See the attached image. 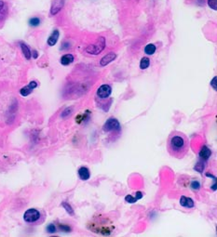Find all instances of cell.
I'll use <instances>...</instances> for the list:
<instances>
[{
  "label": "cell",
  "instance_id": "6da1fadb",
  "mask_svg": "<svg viewBox=\"0 0 217 237\" xmlns=\"http://www.w3.org/2000/svg\"><path fill=\"white\" fill-rule=\"evenodd\" d=\"M189 150V140L182 132L173 131L167 139V151L169 154L181 159L185 156Z\"/></svg>",
  "mask_w": 217,
  "mask_h": 237
},
{
  "label": "cell",
  "instance_id": "7a4b0ae2",
  "mask_svg": "<svg viewBox=\"0 0 217 237\" xmlns=\"http://www.w3.org/2000/svg\"><path fill=\"white\" fill-rule=\"evenodd\" d=\"M88 228L92 231L93 232L108 235L114 230V224L108 219L107 217H96L93 220H91V222L88 224Z\"/></svg>",
  "mask_w": 217,
  "mask_h": 237
},
{
  "label": "cell",
  "instance_id": "3957f363",
  "mask_svg": "<svg viewBox=\"0 0 217 237\" xmlns=\"http://www.w3.org/2000/svg\"><path fill=\"white\" fill-rule=\"evenodd\" d=\"M40 219V213L38 210L35 208H30L27 211H25L23 215V220L28 223H34Z\"/></svg>",
  "mask_w": 217,
  "mask_h": 237
},
{
  "label": "cell",
  "instance_id": "277c9868",
  "mask_svg": "<svg viewBox=\"0 0 217 237\" xmlns=\"http://www.w3.org/2000/svg\"><path fill=\"white\" fill-rule=\"evenodd\" d=\"M105 38H103V37H100V40L95 45H92V46H88L87 49H86V51L88 53H90V54L97 55L103 49H105Z\"/></svg>",
  "mask_w": 217,
  "mask_h": 237
},
{
  "label": "cell",
  "instance_id": "5b68a950",
  "mask_svg": "<svg viewBox=\"0 0 217 237\" xmlns=\"http://www.w3.org/2000/svg\"><path fill=\"white\" fill-rule=\"evenodd\" d=\"M103 130L106 132L110 131H119L120 130V124L119 122L115 118H109L103 126Z\"/></svg>",
  "mask_w": 217,
  "mask_h": 237
},
{
  "label": "cell",
  "instance_id": "8992f818",
  "mask_svg": "<svg viewBox=\"0 0 217 237\" xmlns=\"http://www.w3.org/2000/svg\"><path fill=\"white\" fill-rule=\"evenodd\" d=\"M112 92V88L108 85H102L97 90V96L101 99H107Z\"/></svg>",
  "mask_w": 217,
  "mask_h": 237
},
{
  "label": "cell",
  "instance_id": "52a82bcc",
  "mask_svg": "<svg viewBox=\"0 0 217 237\" xmlns=\"http://www.w3.org/2000/svg\"><path fill=\"white\" fill-rule=\"evenodd\" d=\"M36 87H37V83H36L35 81H32V82L29 83V85H27V86H25V87H23V88H21L20 93H21L22 96L26 97V96H28V95H29V94H31V93L33 92V90H34Z\"/></svg>",
  "mask_w": 217,
  "mask_h": 237
},
{
  "label": "cell",
  "instance_id": "ba28073f",
  "mask_svg": "<svg viewBox=\"0 0 217 237\" xmlns=\"http://www.w3.org/2000/svg\"><path fill=\"white\" fill-rule=\"evenodd\" d=\"M63 5H64V0H53L50 8V14L51 15L57 14L63 8Z\"/></svg>",
  "mask_w": 217,
  "mask_h": 237
},
{
  "label": "cell",
  "instance_id": "9c48e42d",
  "mask_svg": "<svg viewBox=\"0 0 217 237\" xmlns=\"http://www.w3.org/2000/svg\"><path fill=\"white\" fill-rule=\"evenodd\" d=\"M78 176L80 178V179L82 181H88V179L90 178V172L88 167H85V166H81L79 169H78Z\"/></svg>",
  "mask_w": 217,
  "mask_h": 237
},
{
  "label": "cell",
  "instance_id": "30bf717a",
  "mask_svg": "<svg viewBox=\"0 0 217 237\" xmlns=\"http://www.w3.org/2000/svg\"><path fill=\"white\" fill-rule=\"evenodd\" d=\"M116 57H117V55L115 53H112V52L111 53H108L107 55H105L101 60V62H100L101 66H105V65H107L108 63H110L111 62L114 61L116 59Z\"/></svg>",
  "mask_w": 217,
  "mask_h": 237
},
{
  "label": "cell",
  "instance_id": "8fae6325",
  "mask_svg": "<svg viewBox=\"0 0 217 237\" xmlns=\"http://www.w3.org/2000/svg\"><path fill=\"white\" fill-rule=\"evenodd\" d=\"M59 36H60V33H59V31H58V30H54V31L52 32V34L50 35V37L48 38V45L50 46H54L56 43H57Z\"/></svg>",
  "mask_w": 217,
  "mask_h": 237
},
{
  "label": "cell",
  "instance_id": "7c38bea8",
  "mask_svg": "<svg viewBox=\"0 0 217 237\" xmlns=\"http://www.w3.org/2000/svg\"><path fill=\"white\" fill-rule=\"evenodd\" d=\"M180 205L184 207H186V208H192L194 206V201L191 198L182 196L180 199Z\"/></svg>",
  "mask_w": 217,
  "mask_h": 237
},
{
  "label": "cell",
  "instance_id": "4fadbf2b",
  "mask_svg": "<svg viewBox=\"0 0 217 237\" xmlns=\"http://www.w3.org/2000/svg\"><path fill=\"white\" fill-rule=\"evenodd\" d=\"M211 154H212V152H211V150L208 147H207V146H203L202 149L200 152V157L203 161L209 159V157L211 156Z\"/></svg>",
  "mask_w": 217,
  "mask_h": 237
},
{
  "label": "cell",
  "instance_id": "5bb4252c",
  "mask_svg": "<svg viewBox=\"0 0 217 237\" xmlns=\"http://www.w3.org/2000/svg\"><path fill=\"white\" fill-rule=\"evenodd\" d=\"M74 62V56L72 54H65L61 58V63L64 66H67Z\"/></svg>",
  "mask_w": 217,
  "mask_h": 237
},
{
  "label": "cell",
  "instance_id": "9a60e30c",
  "mask_svg": "<svg viewBox=\"0 0 217 237\" xmlns=\"http://www.w3.org/2000/svg\"><path fill=\"white\" fill-rule=\"evenodd\" d=\"M21 49H22V51L24 55V57L26 58V60H30L31 59V56H32V53H31V50H29V47H28L24 43H21Z\"/></svg>",
  "mask_w": 217,
  "mask_h": 237
},
{
  "label": "cell",
  "instance_id": "2e32d148",
  "mask_svg": "<svg viewBox=\"0 0 217 237\" xmlns=\"http://www.w3.org/2000/svg\"><path fill=\"white\" fill-rule=\"evenodd\" d=\"M7 14V8H6V4L4 1L0 0V21H2L3 19L6 17Z\"/></svg>",
  "mask_w": 217,
  "mask_h": 237
},
{
  "label": "cell",
  "instance_id": "e0dca14e",
  "mask_svg": "<svg viewBox=\"0 0 217 237\" xmlns=\"http://www.w3.org/2000/svg\"><path fill=\"white\" fill-rule=\"evenodd\" d=\"M145 52L147 55H153L156 52V46L153 44H148L145 47Z\"/></svg>",
  "mask_w": 217,
  "mask_h": 237
},
{
  "label": "cell",
  "instance_id": "ac0fdd59",
  "mask_svg": "<svg viewBox=\"0 0 217 237\" xmlns=\"http://www.w3.org/2000/svg\"><path fill=\"white\" fill-rule=\"evenodd\" d=\"M149 64H150V61H149V59L146 58V57H144V58H143L142 60H141V62H140V68H141V69H143V70H145V69L148 68Z\"/></svg>",
  "mask_w": 217,
  "mask_h": 237
},
{
  "label": "cell",
  "instance_id": "d6986e66",
  "mask_svg": "<svg viewBox=\"0 0 217 237\" xmlns=\"http://www.w3.org/2000/svg\"><path fill=\"white\" fill-rule=\"evenodd\" d=\"M40 24V19L37 17H33L29 20V25L33 27H36Z\"/></svg>",
  "mask_w": 217,
  "mask_h": 237
},
{
  "label": "cell",
  "instance_id": "ffe728a7",
  "mask_svg": "<svg viewBox=\"0 0 217 237\" xmlns=\"http://www.w3.org/2000/svg\"><path fill=\"white\" fill-rule=\"evenodd\" d=\"M62 206L65 208V210H66L70 215H74V210H73V208H72V206H71L68 203L63 202V203L62 204Z\"/></svg>",
  "mask_w": 217,
  "mask_h": 237
},
{
  "label": "cell",
  "instance_id": "44dd1931",
  "mask_svg": "<svg viewBox=\"0 0 217 237\" xmlns=\"http://www.w3.org/2000/svg\"><path fill=\"white\" fill-rule=\"evenodd\" d=\"M59 229L61 231L64 232H71V227L68 226V225H66V224H60L59 225Z\"/></svg>",
  "mask_w": 217,
  "mask_h": 237
},
{
  "label": "cell",
  "instance_id": "7402d4cb",
  "mask_svg": "<svg viewBox=\"0 0 217 237\" xmlns=\"http://www.w3.org/2000/svg\"><path fill=\"white\" fill-rule=\"evenodd\" d=\"M208 5L213 10L217 9V0H208Z\"/></svg>",
  "mask_w": 217,
  "mask_h": 237
},
{
  "label": "cell",
  "instance_id": "603a6c76",
  "mask_svg": "<svg viewBox=\"0 0 217 237\" xmlns=\"http://www.w3.org/2000/svg\"><path fill=\"white\" fill-rule=\"evenodd\" d=\"M125 200H126V202H128V203H130V204H133V203H135L136 201H137V198L136 197H133V196H131V195H127L126 197H125Z\"/></svg>",
  "mask_w": 217,
  "mask_h": 237
},
{
  "label": "cell",
  "instance_id": "cb8c5ba5",
  "mask_svg": "<svg viewBox=\"0 0 217 237\" xmlns=\"http://www.w3.org/2000/svg\"><path fill=\"white\" fill-rule=\"evenodd\" d=\"M47 231H48V232L50 233H54L56 232V227L54 224H50L48 227H47Z\"/></svg>",
  "mask_w": 217,
  "mask_h": 237
},
{
  "label": "cell",
  "instance_id": "d4e9b609",
  "mask_svg": "<svg viewBox=\"0 0 217 237\" xmlns=\"http://www.w3.org/2000/svg\"><path fill=\"white\" fill-rule=\"evenodd\" d=\"M191 187H192L193 190H199L200 187V184L199 182H193L191 183Z\"/></svg>",
  "mask_w": 217,
  "mask_h": 237
},
{
  "label": "cell",
  "instance_id": "484cf974",
  "mask_svg": "<svg viewBox=\"0 0 217 237\" xmlns=\"http://www.w3.org/2000/svg\"><path fill=\"white\" fill-rule=\"evenodd\" d=\"M71 108H67V109H65L64 111H63V112L62 113V116L63 117H66L67 116H69L70 113H71Z\"/></svg>",
  "mask_w": 217,
  "mask_h": 237
},
{
  "label": "cell",
  "instance_id": "4316f807",
  "mask_svg": "<svg viewBox=\"0 0 217 237\" xmlns=\"http://www.w3.org/2000/svg\"><path fill=\"white\" fill-rule=\"evenodd\" d=\"M216 76L215 77H213V79L212 80V82H211V85L212 86V88H214V90H217V87H216Z\"/></svg>",
  "mask_w": 217,
  "mask_h": 237
},
{
  "label": "cell",
  "instance_id": "83f0119b",
  "mask_svg": "<svg viewBox=\"0 0 217 237\" xmlns=\"http://www.w3.org/2000/svg\"><path fill=\"white\" fill-rule=\"evenodd\" d=\"M33 54H34V58L36 59V58H37V52H36L35 50H34V51H33Z\"/></svg>",
  "mask_w": 217,
  "mask_h": 237
}]
</instances>
